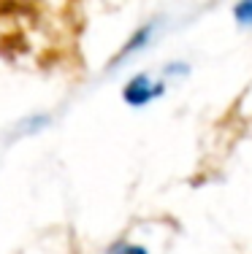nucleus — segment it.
<instances>
[{
	"mask_svg": "<svg viewBox=\"0 0 252 254\" xmlns=\"http://www.w3.org/2000/svg\"><path fill=\"white\" fill-rule=\"evenodd\" d=\"M239 16H242L244 22H252V0H244V3L239 5Z\"/></svg>",
	"mask_w": 252,
	"mask_h": 254,
	"instance_id": "nucleus-1",
	"label": "nucleus"
},
{
	"mask_svg": "<svg viewBox=\"0 0 252 254\" xmlns=\"http://www.w3.org/2000/svg\"><path fill=\"white\" fill-rule=\"evenodd\" d=\"M117 254H144V249H139V246H122Z\"/></svg>",
	"mask_w": 252,
	"mask_h": 254,
	"instance_id": "nucleus-2",
	"label": "nucleus"
}]
</instances>
